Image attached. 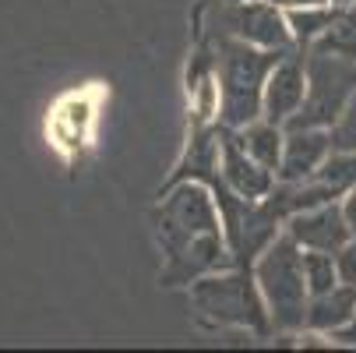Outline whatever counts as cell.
Here are the masks:
<instances>
[{
	"label": "cell",
	"instance_id": "1",
	"mask_svg": "<svg viewBox=\"0 0 356 353\" xmlns=\"http://www.w3.org/2000/svg\"><path fill=\"white\" fill-rule=\"evenodd\" d=\"M219 85H222V124L240 131L265 117V81L286 49H261L243 39L219 46Z\"/></svg>",
	"mask_w": 356,
	"mask_h": 353
},
{
	"label": "cell",
	"instance_id": "2",
	"mask_svg": "<svg viewBox=\"0 0 356 353\" xmlns=\"http://www.w3.org/2000/svg\"><path fill=\"white\" fill-rule=\"evenodd\" d=\"M254 279H258L268 318L279 332H293L307 325L311 290H307V276H303V247L289 233L275 237L258 255Z\"/></svg>",
	"mask_w": 356,
	"mask_h": 353
},
{
	"label": "cell",
	"instance_id": "3",
	"mask_svg": "<svg viewBox=\"0 0 356 353\" xmlns=\"http://www.w3.org/2000/svg\"><path fill=\"white\" fill-rule=\"evenodd\" d=\"M191 300L197 308V318L209 325H236L265 332L272 325L265 297L258 290V279H247L243 272H209L191 283Z\"/></svg>",
	"mask_w": 356,
	"mask_h": 353
},
{
	"label": "cell",
	"instance_id": "4",
	"mask_svg": "<svg viewBox=\"0 0 356 353\" xmlns=\"http://www.w3.org/2000/svg\"><path fill=\"white\" fill-rule=\"evenodd\" d=\"M356 92V61L335 54L307 57V99L286 127H332Z\"/></svg>",
	"mask_w": 356,
	"mask_h": 353
},
{
	"label": "cell",
	"instance_id": "5",
	"mask_svg": "<svg viewBox=\"0 0 356 353\" xmlns=\"http://www.w3.org/2000/svg\"><path fill=\"white\" fill-rule=\"evenodd\" d=\"M209 233H226L216 191L201 180H187L166 198L163 216H159V240L166 244L170 258H177L194 240Z\"/></svg>",
	"mask_w": 356,
	"mask_h": 353
},
{
	"label": "cell",
	"instance_id": "6",
	"mask_svg": "<svg viewBox=\"0 0 356 353\" xmlns=\"http://www.w3.org/2000/svg\"><path fill=\"white\" fill-rule=\"evenodd\" d=\"M95 113H99V92L95 88L67 92L60 103L49 110V120H46V134L54 141V148H60L64 156H78L92 138Z\"/></svg>",
	"mask_w": 356,
	"mask_h": 353
},
{
	"label": "cell",
	"instance_id": "7",
	"mask_svg": "<svg viewBox=\"0 0 356 353\" xmlns=\"http://www.w3.org/2000/svg\"><path fill=\"white\" fill-rule=\"evenodd\" d=\"M219 180H222L233 194H240V198H247V201H265V198L275 191V170H268V166H261L258 159H254L247 148H243L240 134L229 131V127L222 131Z\"/></svg>",
	"mask_w": 356,
	"mask_h": 353
},
{
	"label": "cell",
	"instance_id": "8",
	"mask_svg": "<svg viewBox=\"0 0 356 353\" xmlns=\"http://www.w3.org/2000/svg\"><path fill=\"white\" fill-rule=\"evenodd\" d=\"M229 32L243 42H254L261 49H289L293 32L286 22V11L268 4V0H247L229 11Z\"/></svg>",
	"mask_w": 356,
	"mask_h": 353
},
{
	"label": "cell",
	"instance_id": "9",
	"mask_svg": "<svg viewBox=\"0 0 356 353\" xmlns=\"http://www.w3.org/2000/svg\"><path fill=\"white\" fill-rule=\"evenodd\" d=\"M328 156H332L328 127H286V148H282V163L275 177L282 184L314 180Z\"/></svg>",
	"mask_w": 356,
	"mask_h": 353
},
{
	"label": "cell",
	"instance_id": "10",
	"mask_svg": "<svg viewBox=\"0 0 356 353\" xmlns=\"http://www.w3.org/2000/svg\"><path fill=\"white\" fill-rule=\"evenodd\" d=\"M286 233L303 247V251H335L353 237L346 216H342V205L335 201H325V205H314L307 212H296L286 219Z\"/></svg>",
	"mask_w": 356,
	"mask_h": 353
},
{
	"label": "cell",
	"instance_id": "11",
	"mask_svg": "<svg viewBox=\"0 0 356 353\" xmlns=\"http://www.w3.org/2000/svg\"><path fill=\"white\" fill-rule=\"evenodd\" d=\"M307 99V61L282 54L265 81V120L289 124Z\"/></svg>",
	"mask_w": 356,
	"mask_h": 353
},
{
	"label": "cell",
	"instance_id": "12",
	"mask_svg": "<svg viewBox=\"0 0 356 353\" xmlns=\"http://www.w3.org/2000/svg\"><path fill=\"white\" fill-rule=\"evenodd\" d=\"M356 315V286L353 283H339L328 293L311 297V308H307V329L328 332L335 336L339 329H346Z\"/></svg>",
	"mask_w": 356,
	"mask_h": 353
},
{
	"label": "cell",
	"instance_id": "13",
	"mask_svg": "<svg viewBox=\"0 0 356 353\" xmlns=\"http://www.w3.org/2000/svg\"><path fill=\"white\" fill-rule=\"evenodd\" d=\"M240 134V141H243V148L258 159L261 166H268V170H275L279 173V163H282V148H286V127L282 124H275V120H254V124H247V127H240L236 131Z\"/></svg>",
	"mask_w": 356,
	"mask_h": 353
},
{
	"label": "cell",
	"instance_id": "14",
	"mask_svg": "<svg viewBox=\"0 0 356 353\" xmlns=\"http://www.w3.org/2000/svg\"><path fill=\"white\" fill-rule=\"evenodd\" d=\"M335 4H303V8H286V22L293 32L296 46H314L321 32L335 22Z\"/></svg>",
	"mask_w": 356,
	"mask_h": 353
},
{
	"label": "cell",
	"instance_id": "15",
	"mask_svg": "<svg viewBox=\"0 0 356 353\" xmlns=\"http://www.w3.org/2000/svg\"><path fill=\"white\" fill-rule=\"evenodd\" d=\"M191 113H194V124H212L216 117H222L219 74H201L197 81H191Z\"/></svg>",
	"mask_w": 356,
	"mask_h": 353
},
{
	"label": "cell",
	"instance_id": "16",
	"mask_svg": "<svg viewBox=\"0 0 356 353\" xmlns=\"http://www.w3.org/2000/svg\"><path fill=\"white\" fill-rule=\"evenodd\" d=\"M314 49H321V54H335V57H353V61H356V11L335 15V22L321 32V39L314 42Z\"/></svg>",
	"mask_w": 356,
	"mask_h": 353
},
{
	"label": "cell",
	"instance_id": "17",
	"mask_svg": "<svg viewBox=\"0 0 356 353\" xmlns=\"http://www.w3.org/2000/svg\"><path fill=\"white\" fill-rule=\"evenodd\" d=\"M303 276H307V290L311 297L318 293H328L342 283L339 276V262L332 251H303Z\"/></svg>",
	"mask_w": 356,
	"mask_h": 353
},
{
	"label": "cell",
	"instance_id": "18",
	"mask_svg": "<svg viewBox=\"0 0 356 353\" xmlns=\"http://www.w3.org/2000/svg\"><path fill=\"white\" fill-rule=\"evenodd\" d=\"M314 180L328 184L335 194L356 187V152H332V156L325 159V166L318 170Z\"/></svg>",
	"mask_w": 356,
	"mask_h": 353
},
{
	"label": "cell",
	"instance_id": "19",
	"mask_svg": "<svg viewBox=\"0 0 356 353\" xmlns=\"http://www.w3.org/2000/svg\"><path fill=\"white\" fill-rule=\"evenodd\" d=\"M328 134H332V152H356V92L339 113V120L328 127Z\"/></svg>",
	"mask_w": 356,
	"mask_h": 353
},
{
	"label": "cell",
	"instance_id": "20",
	"mask_svg": "<svg viewBox=\"0 0 356 353\" xmlns=\"http://www.w3.org/2000/svg\"><path fill=\"white\" fill-rule=\"evenodd\" d=\"M335 262H339V276H342V283H353V286H356V233L335 251Z\"/></svg>",
	"mask_w": 356,
	"mask_h": 353
},
{
	"label": "cell",
	"instance_id": "21",
	"mask_svg": "<svg viewBox=\"0 0 356 353\" xmlns=\"http://www.w3.org/2000/svg\"><path fill=\"white\" fill-rule=\"evenodd\" d=\"M342 216H346L349 230L356 233V187H349V191H346V198H342Z\"/></svg>",
	"mask_w": 356,
	"mask_h": 353
},
{
	"label": "cell",
	"instance_id": "22",
	"mask_svg": "<svg viewBox=\"0 0 356 353\" xmlns=\"http://www.w3.org/2000/svg\"><path fill=\"white\" fill-rule=\"evenodd\" d=\"M335 339H339L342 346H356V315H353V322H349L346 329H339V332H335Z\"/></svg>",
	"mask_w": 356,
	"mask_h": 353
},
{
	"label": "cell",
	"instance_id": "23",
	"mask_svg": "<svg viewBox=\"0 0 356 353\" xmlns=\"http://www.w3.org/2000/svg\"><path fill=\"white\" fill-rule=\"evenodd\" d=\"M268 4H275V8H303V4H332V0H268Z\"/></svg>",
	"mask_w": 356,
	"mask_h": 353
},
{
	"label": "cell",
	"instance_id": "24",
	"mask_svg": "<svg viewBox=\"0 0 356 353\" xmlns=\"http://www.w3.org/2000/svg\"><path fill=\"white\" fill-rule=\"evenodd\" d=\"M332 4H335V8H353L356 0H332Z\"/></svg>",
	"mask_w": 356,
	"mask_h": 353
}]
</instances>
